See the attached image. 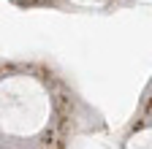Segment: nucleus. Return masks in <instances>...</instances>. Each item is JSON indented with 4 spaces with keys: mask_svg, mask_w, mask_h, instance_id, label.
I'll return each mask as SVG.
<instances>
[{
    "mask_svg": "<svg viewBox=\"0 0 152 149\" xmlns=\"http://www.w3.org/2000/svg\"><path fill=\"white\" fill-rule=\"evenodd\" d=\"M3 149H19V146H8V144H3Z\"/></svg>",
    "mask_w": 152,
    "mask_h": 149,
    "instance_id": "4",
    "label": "nucleus"
},
{
    "mask_svg": "<svg viewBox=\"0 0 152 149\" xmlns=\"http://www.w3.org/2000/svg\"><path fill=\"white\" fill-rule=\"evenodd\" d=\"M90 111L60 76L35 63H6L0 81L3 144L19 149H63L82 133Z\"/></svg>",
    "mask_w": 152,
    "mask_h": 149,
    "instance_id": "1",
    "label": "nucleus"
},
{
    "mask_svg": "<svg viewBox=\"0 0 152 149\" xmlns=\"http://www.w3.org/2000/svg\"><path fill=\"white\" fill-rule=\"evenodd\" d=\"M122 149H152V119H141L133 125L122 141Z\"/></svg>",
    "mask_w": 152,
    "mask_h": 149,
    "instance_id": "2",
    "label": "nucleus"
},
{
    "mask_svg": "<svg viewBox=\"0 0 152 149\" xmlns=\"http://www.w3.org/2000/svg\"><path fill=\"white\" fill-rule=\"evenodd\" d=\"M22 6H60V8H109L120 0H16Z\"/></svg>",
    "mask_w": 152,
    "mask_h": 149,
    "instance_id": "3",
    "label": "nucleus"
}]
</instances>
